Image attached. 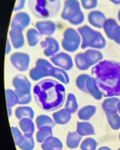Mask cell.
Returning <instances> with one entry per match:
<instances>
[{"mask_svg": "<svg viewBox=\"0 0 120 150\" xmlns=\"http://www.w3.org/2000/svg\"><path fill=\"white\" fill-rule=\"evenodd\" d=\"M7 110H8V116H9V117H10L12 116V114H13L12 108H7Z\"/></svg>", "mask_w": 120, "mask_h": 150, "instance_id": "ee69618b", "label": "cell"}, {"mask_svg": "<svg viewBox=\"0 0 120 150\" xmlns=\"http://www.w3.org/2000/svg\"><path fill=\"white\" fill-rule=\"evenodd\" d=\"M97 86L104 97L120 96V62L103 60L91 69Z\"/></svg>", "mask_w": 120, "mask_h": 150, "instance_id": "7a4b0ae2", "label": "cell"}, {"mask_svg": "<svg viewBox=\"0 0 120 150\" xmlns=\"http://www.w3.org/2000/svg\"><path fill=\"white\" fill-rule=\"evenodd\" d=\"M14 90L19 96V105L25 106L32 100L31 83L23 75H16L12 81Z\"/></svg>", "mask_w": 120, "mask_h": 150, "instance_id": "8992f818", "label": "cell"}, {"mask_svg": "<svg viewBox=\"0 0 120 150\" xmlns=\"http://www.w3.org/2000/svg\"><path fill=\"white\" fill-rule=\"evenodd\" d=\"M90 76H89L88 74H81L77 76V79H76V86H77V87L80 91L86 93H87L86 84L87 80H88V79L90 78Z\"/></svg>", "mask_w": 120, "mask_h": 150, "instance_id": "e575fe53", "label": "cell"}, {"mask_svg": "<svg viewBox=\"0 0 120 150\" xmlns=\"http://www.w3.org/2000/svg\"><path fill=\"white\" fill-rule=\"evenodd\" d=\"M86 88L87 93L90 94L94 99H95L97 100H102L103 97V94L101 92V90L97 86V84L96 83V79L93 76H90L87 82Z\"/></svg>", "mask_w": 120, "mask_h": 150, "instance_id": "e0dca14e", "label": "cell"}, {"mask_svg": "<svg viewBox=\"0 0 120 150\" xmlns=\"http://www.w3.org/2000/svg\"><path fill=\"white\" fill-rule=\"evenodd\" d=\"M42 150H62L63 144L59 138L52 136L41 144Z\"/></svg>", "mask_w": 120, "mask_h": 150, "instance_id": "ffe728a7", "label": "cell"}, {"mask_svg": "<svg viewBox=\"0 0 120 150\" xmlns=\"http://www.w3.org/2000/svg\"><path fill=\"white\" fill-rule=\"evenodd\" d=\"M106 114L107 121L109 122V125H110L112 130L117 131L120 129V114L119 113L117 114Z\"/></svg>", "mask_w": 120, "mask_h": 150, "instance_id": "836d02e7", "label": "cell"}, {"mask_svg": "<svg viewBox=\"0 0 120 150\" xmlns=\"http://www.w3.org/2000/svg\"><path fill=\"white\" fill-rule=\"evenodd\" d=\"M81 6L86 10L95 9L98 5V0H80Z\"/></svg>", "mask_w": 120, "mask_h": 150, "instance_id": "f35d334b", "label": "cell"}, {"mask_svg": "<svg viewBox=\"0 0 120 150\" xmlns=\"http://www.w3.org/2000/svg\"><path fill=\"white\" fill-rule=\"evenodd\" d=\"M37 105L45 111H55L62 108L66 97V88L62 83L52 79H41L33 89Z\"/></svg>", "mask_w": 120, "mask_h": 150, "instance_id": "6da1fadb", "label": "cell"}, {"mask_svg": "<svg viewBox=\"0 0 120 150\" xmlns=\"http://www.w3.org/2000/svg\"><path fill=\"white\" fill-rule=\"evenodd\" d=\"M36 126L37 128H41L44 126H50L52 128H54L55 126V122L52 118H51L49 116L45 115V114H41L36 117Z\"/></svg>", "mask_w": 120, "mask_h": 150, "instance_id": "d6a6232c", "label": "cell"}, {"mask_svg": "<svg viewBox=\"0 0 120 150\" xmlns=\"http://www.w3.org/2000/svg\"><path fill=\"white\" fill-rule=\"evenodd\" d=\"M53 64L45 58H38L35 66L30 70L29 76L33 81L38 82L42 79L52 76Z\"/></svg>", "mask_w": 120, "mask_h": 150, "instance_id": "ba28073f", "label": "cell"}, {"mask_svg": "<svg viewBox=\"0 0 120 150\" xmlns=\"http://www.w3.org/2000/svg\"><path fill=\"white\" fill-rule=\"evenodd\" d=\"M97 150H111V149L108 147V146H102L101 148H99Z\"/></svg>", "mask_w": 120, "mask_h": 150, "instance_id": "f6af8a7d", "label": "cell"}, {"mask_svg": "<svg viewBox=\"0 0 120 150\" xmlns=\"http://www.w3.org/2000/svg\"><path fill=\"white\" fill-rule=\"evenodd\" d=\"M77 132L82 137L95 134V130L94 126L87 121H77Z\"/></svg>", "mask_w": 120, "mask_h": 150, "instance_id": "7402d4cb", "label": "cell"}, {"mask_svg": "<svg viewBox=\"0 0 120 150\" xmlns=\"http://www.w3.org/2000/svg\"><path fill=\"white\" fill-rule=\"evenodd\" d=\"M6 100L7 108H13L16 104H19V96L15 90L11 89L6 90Z\"/></svg>", "mask_w": 120, "mask_h": 150, "instance_id": "1f68e13d", "label": "cell"}, {"mask_svg": "<svg viewBox=\"0 0 120 150\" xmlns=\"http://www.w3.org/2000/svg\"><path fill=\"white\" fill-rule=\"evenodd\" d=\"M41 47L44 48V55L49 58L58 54L60 50L58 40L52 37H47L43 41H41Z\"/></svg>", "mask_w": 120, "mask_h": 150, "instance_id": "7c38bea8", "label": "cell"}, {"mask_svg": "<svg viewBox=\"0 0 120 150\" xmlns=\"http://www.w3.org/2000/svg\"><path fill=\"white\" fill-rule=\"evenodd\" d=\"M84 54L90 66H94L102 61H103V54L99 50L90 48L84 52Z\"/></svg>", "mask_w": 120, "mask_h": 150, "instance_id": "ac0fdd59", "label": "cell"}, {"mask_svg": "<svg viewBox=\"0 0 120 150\" xmlns=\"http://www.w3.org/2000/svg\"><path fill=\"white\" fill-rule=\"evenodd\" d=\"M74 63L77 69L80 71H87L91 68L87 61L84 52H80L75 55Z\"/></svg>", "mask_w": 120, "mask_h": 150, "instance_id": "4dcf8cb0", "label": "cell"}, {"mask_svg": "<svg viewBox=\"0 0 120 150\" xmlns=\"http://www.w3.org/2000/svg\"><path fill=\"white\" fill-rule=\"evenodd\" d=\"M81 150H96L97 147V142L93 138H87L80 144Z\"/></svg>", "mask_w": 120, "mask_h": 150, "instance_id": "d590c367", "label": "cell"}, {"mask_svg": "<svg viewBox=\"0 0 120 150\" xmlns=\"http://www.w3.org/2000/svg\"><path fill=\"white\" fill-rule=\"evenodd\" d=\"M78 102L77 97L73 93H69L66 97V103H65V109L71 114H74L78 110Z\"/></svg>", "mask_w": 120, "mask_h": 150, "instance_id": "f1b7e54d", "label": "cell"}, {"mask_svg": "<svg viewBox=\"0 0 120 150\" xmlns=\"http://www.w3.org/2000/svg\"><path fill=\"white\" fill-rule=\"evenodd\" d=\"M118 113L120 114V101L118 103Z\"/></svg>", "mask_w": 120, "mask_h": 150, "instance_id": "7dc6e473", "label": "cell"}, {"mask_svg": "<svg viewBox=\"0 0 120 150\" xmlns=\"http://www.w3.org/2000/svg\"><path fill=\"white\" fill-rule=\"evenodd\" d=\"M82 136L76 132H70L66 137V146L69 149H77L81 142Z\"/></svg>", "mask_w": 120, "mask_h": 150, "instance_id": "4316f807", "label": "cell"}, {"mask_svg": "<svg viewBox=\"0 0 120 150\" xmlns=\"http://www.w3.org/2000/svg\"><path fill=\"white\" fill-rule=\"evenodd\" d=\"M61 17L73 26L82 24L84 21V14L81 10L80 2L78 0H65Z\"/></svg>", "mask_w": 120, "mask_h": 150, "instance_id": "5b68a950", "label": "cell"}, {"mask_svg": "<svg viewBox=\"0 0 120 150\" xmlns=\"http://www.w3.org/2000/svg\"><path fill=\"white\" fill-rule=\"evenodd\" d=\"M10 62L16 69L20 72H27L31 63V57L27 53L15 52L10 56Z\"/></svg>", "mask_w": 120, "mask_h": 150, "instance_id": "9c48e42d", "label": "cell"}, {"mask_svg": "<svg viewBox=\"0 0 120 150\" xmlns=\"http://www.w3.org/2000/svg\"><path fill=\"white\" fill-rule=\"evenodd\" d=\"M35 146L34 139L32 137H24V139L21 144L18 146L22 150H33Z\"/></svg>", "mask_w": 120, "mask_h": 150, "instance_id": "8d00e7d4", "label": "cell"}, {"mask_svg": "<svg viewBox=\"0 0 120 150\" xmlns=\"http://www.w3.org/2000/svg\"><path fill=\"white\" fill-rule=\"evenodd\" d=\"M11 131L13 136L14 143L16 146H19L24 139V134H22V132H21V130L18 128L14 127V126L11 127Z\"/></svg>", "mask_w": 120, "mask_h": 150, "instance_id": "74e56055", "label": "cell"}, {"mask_svg": "<svg viewBox=\"0 0 120 150\" xmlns=\"http://www.w3.org/2000/svg\"><path fill=\"white\" fill-rule=\"evenodd\" d=\"M117 17H118L119 21V22H120V9H119V12H118V15H117Z\"/></svg>", "mask_w": 120, "mask_h": 150, "instance_id": "bcb514c9", "label": "cell"}, {"mask_svg": "<svg viewBox=\"0 0 120 150\" xmlns=\"http://www.w3.org/2000/svg\"><path fill=\"white\" fill-rule=\"evenodd\" d=\"M119 141H120V133H119Z\"/></svg>", "mask_w": 120, "mask_h": 150, "instance_id": "c3c4849f", "label": "cell"}, {"mask_svg": "<svg viewBox=\"0 0 120 150\" xmlns=\"http://www.w3.org/2000/svg\"><path fill=\"white\" fill-rule=\"evenodd\" d=\"M50 61L56 67L61 68L66 71H70L73 67L72 58L66 52H59L53 57H51Z\"/></svg>", "mask_w": 120, "mask_h": 150, "instance_id": "30bf717a", "label": "cell"}, {"mask_svg": "<svg viewBox=\"0 0 120 150\" xmlns=\"http://www.w3.org/2000/svg\"><path fill=\"white\" fill-rule=\"evenodd\" d=\"M87 20H88L89 23L92 27L97 28V29H102L103 28L104 23L106 21L107 18L102 11L92 10L88 13Z\"/></svg>", "mask_w": 120, "mask_h": 150, "instance_id": "5bb4252c", "label": "cell"}, {"mask_svg": "<svg viewBox=\"0 0 120 150\" xmlns=\"http://www.w3.org/2000/svg\"><path fill=\"white\" fill-rule=\"evenodd\" d=\"M41 36V34L36 28H30L26 34L27 44L30 47H35L38 45Z\"/></svg>", "mask_w": 120, "mask_h": 150, "instance_id": "484cf974", "label": "cell"}, {"mask_svg": "<svg viewBox=\"0 0 120 150\" xmlns=\"http://www.w3.org/2000/svg\"><path fill=\"white\" fill-rule=\"evenodd\" d=\"M9 37L12 45L15 49H20L24 46L25 39L22 30L10 28L9 31Z\"/></svg>", "mask_w": 120, "mask_h": 150, "instance_id": "9a60e30c", "label": "cell"}, {"mask_svg": "<svg viewBox=\"0 0 120 150\" xmlns=\"http://www.w3.org/2000/svg\"><path fill=\"white\" fill-rule=\"evenodd\" d=\"M109 1L115 5H120V0H109Z\"/></svg>", "mask_w": 120, "mask_h": 150, "instance_id": "7bdbcfd3", "label": "cell"}, {"mask_svg": "<svg viewBox=\"0 0 120 150\" xmlns=\"http://www.w3.org/2000/svg\"><path fill=\"white\" fill-rule=\"evenodd\" d=\"M117 45H120V26L116 27L113 34V40Z\"/></svg>", "mask_w": 120, "mask_h": 150, "instance_id": "60d3db41", "label": "cell"}, {"mask_svg": "<svg viewBox=\"0 0 120 150\" xmlns=\"http://www.w3.org/2000/svg\"><path fill=\"white\" fill-rule=\"evenodd\" d=\"M52 117L55 121V124L60 125H64L70 122L72 117V114L69 113L67 110L63 108L60 109L58 111H55L52 114Z\"/></svg>", "mask_w": 120, "mask_h": 150, "instance_id": "44dd1931", "label": "cell"}, {"mask_svg": "<svg viewBox=\"0 0 120 150\" xmlns=\"http://www.w3.org/2000/svg\"><path fill=\"white\" fill-rule=\"evenodd\" d=\"M118 150H120V148H119V149H118Z\"/></svg>", "mask_w": 120, "mask_h": 150, "instance_id": "681fc988", "label": "cell"}, {"mask_svg": "<svg viewBox=\"0 0 120 150\" xmlns=\"http://www.w3.org/2000/svg\"><path fill=\"white\" fill-rule=\"evenodd\" d=\"M52 128L50 126H44L39 128L36 133V140L40 144H42L48 138L53 136Z\"/></svg>", "mask_w": 120, "mask_h": 150, "instance_id": "83f0119b", "label": "cell"}, {"mask_svg": "<svg viewBox=\"0 0 120 150\" xmlns=\"http://www.w3.org/2000/svg\"><path fill=\"white\" fill-rule=\"evenodd\" d=\"M19 126L24 136L32 137L35 132V125L31 118H23L19 121Z\"/></svg>", "mask_w": 120, "mask_h": 150, "instance_id": "d6986e66", "label": "cell"}, {"mask_svg": "<svg viewBox=\"0 0 120 150\" xmlns=\"http://www.w3.org/2000/svg\"><path fill=\"white\" fill-rule=\"evenodd\" d=\"M82 39V49L91 47L94 49L102 50L106 46V40L101 32L92 29L87 25H84L77 29Z\"/></svg>", "mask_w": 120, "mask_h": 150, "instance_id": "277c9868", "label": "cell"}, {"mask_svg": "<svg viewBox=\"0 0 120 150\" xmlns=\"http://www.w3.org/2000/svg\"><path fill=\"white\" fill-rule=\"evenodd\" d=\"M118 26V23L116 22V20L112 18L107 19L103 26V30H104V34H106L107 38H109L110 40H113L114 31Z\"/></svg>", "mask_w": 120, "mask_h": 150, "instance_id": "f546056e", "label": "cell"}, {"mask_svg": "<svg viewBox=\"0 0 120 150\" xmlns=\"http://www.w3.org/2000/svg\"><path fill=\"white\" fill-rule=\"evenodd\" d=\"M96 107L94 105H87L84 106L82 108H80L78 112H77V116L80 120L84 121H87L95 114L96 113Z\"/></svg>", "mask_w": 120, "mask_h": 150, "instance_id": "603a6c76", "label": "cell"}, {"mask_svg": "<svg viewBox=\"0 0 120 150\" xmlns=\"http://www.w3.org/2000/svg\"><path fill=\"white\" fill-rule=\"evenodd\" d=\"M35 28L41 36L51 37L56 31V25L52 20H40L35 23Z\"/></svg>", "mask_w": 120, "mask_h": 150, "instance_id": "4fadbf2b", "label": "cell"}, {"mask_svg": "<svg viewBox=\"0 0 120 150\" xmlns=\"http://www.w3.org/2000/svg\"><path fill=\"white\" fill-rule=\"evenodd\" d=\"M29 7L34 16L40 19L52 18L59 12V0H29Z\"/></svg>", "mask_w": 120, "mask_h": 150, "instance_id": "3957f363", "label": "cell"}, {"mask_svg": "<svg viewBox=\"0 0 120 150\" xmlns=\"http://www.w3.org/2000/svg\"><path fill=\"white\" fill-rule=\"evenodd\" d=\"M51 76L57 79L62 84H69L70 82V76H69L66 70L62 69L61 68L56 67V66L55 67L54 66V68H53Z\"/></svg>", "mask_w": 120, "mask_h": 150, "instance_id": "d4e9b609", "label": "cell"}, {"mask_svg": "<svg viewBox=\"0 0 120 150\" xmlns=\"http://www.w3.org/2000/svg\"><path fill=\"white\" fill-rule=\"evenodd\" d=\"M15 116L19 121L23 118L34 119V111L33 108L28 106H20L15 110Z\"/></svg>", "mask_w": 120, "mask_h": 150, "instance_id": "cb8c5ba5", "label": "cell"}, {"mask_svg": "<svg viewBox=\"0 0 120 150\" xmlns=\"http://www.w3.org/2000/svg\"><path fill=\"white\" fill-rule=\"evenodd\" d=\"M12 44L9 39H7L6 41V54H9L11 52L12 50Z\"/></svg>", "mask_w": 120, "mask_h": 150, "instance_id": "b9f144b4", "label": "cell"}, {"mask_svg": "<svg viewBox=\"0 0 120 150\" xmlns=\"http://www.w3.org/2000/svg\"><path fill=\"white\" fill-rule=\"evenodd\" d=\"M31 23V16L25 12H18L13 17L10 23L11 29L21 30L23 31Z\"/></svg>", "mask_w": 120, "mask_h": 150, "instance_id": "8fae6325", "label": "cell"}, {"mask_svg": "<svg viewBox=\"0 0 120 150\" xmlns=\"http://www.w3.org/2000/svg\"><path fill=\"white\" fill-rule=\"evenodd\" d=\"M120 101L117 96L106 97L102 102V108L105 114H117L118 113V103Z\"/></svg>", "mask_w": 120, "mask_h": 150, "instance_id": "2e32d148", "label": "cell"}, {"mask_svg": "<svg viewBox=\"0 0 120 150\" xmlns=\"http://www.w3.org/2000/svg\"><path fill=\"white\" fill-rule=\"evenodd\" d=\"M26 1H27V0H16V3H15V6H14L13 12L18 13V12H20L21 10H22V9L24 8Z\"/></svg>", "mask_w": 120, "mask_h": 150, "instance_id": "ab89813d", "label": "cell"}, {"mask_svg": "<svg viewBox=\"0 0 120 150\" xmlns=\"http://www.w3.org/2000/svg\"><path fill=\"white\" fill-rule=\"evenodd\" d=\"M82 39L78 30L72 27H68L63 33L62 40V47L68 52H75L81 46Z\"/></svg>", "mask_w": 120, "mask_h": 150, "instance_id": "52a82bcc", "label": "cell"}]
</instances>
